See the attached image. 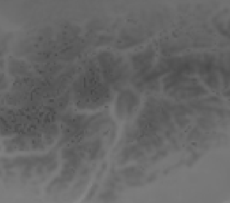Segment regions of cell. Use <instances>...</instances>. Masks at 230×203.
Segmentation results:
<instances>
[{"label": "cell", "mask_w": 230, "mask_h": 203, "mask_svg": "<svg viewBox=\"0 0 230 203\" xmlns=\"http://www.w3.org/2000/svg\"><path fill=\"white\" fill-rule=\"evenodd\" d=\"M198 124L203 128H209L212 126V122L208 118H203V119H198Z\"/></svg>", "instance_id": "obj_1"}]
</instances>
